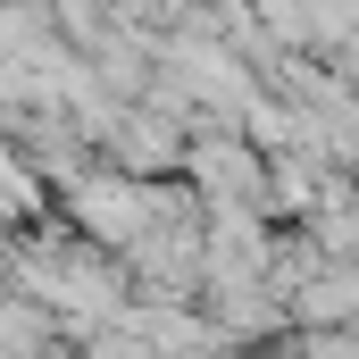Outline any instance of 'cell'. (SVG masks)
<instances>
[{
    "label": "cell",
    "instance_id": "6da1fadb",
    "mask_svg": "<svg viewBox=\"0 0 359 359\" xmlns=\"http://www.w3.org/2000/svg\"><path fill=\"white\" fill-rule=\"evenodd\" d=\"M192 176L209 184V201L226 209V217H251V209H268V168L234 142V134H209L201 151H192Z\"/></svg>",
    "mask_w": 359,
    "mask_h": 359
},
{
    "label": "cell",
    "instance_id": "7a4b0ae2",
    "mask_svg": "<svg viewBox=\"0 0 359 359\" xmlns=\"http://www.w3.org/2000/svg\"><path fill=\"white\" fill-rule=\"evenodd\" d=\"M84 359H159V351L142 343V326H117V334H100V343H92Z\"/></svg>",
    "mask_w": 359,
    "mask_h": 359
}]
</instances>
